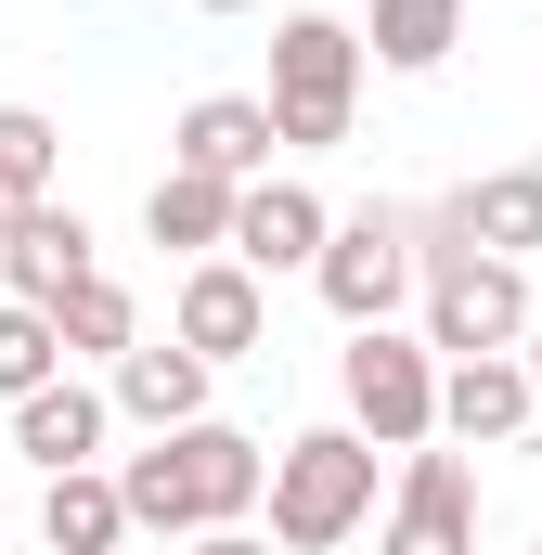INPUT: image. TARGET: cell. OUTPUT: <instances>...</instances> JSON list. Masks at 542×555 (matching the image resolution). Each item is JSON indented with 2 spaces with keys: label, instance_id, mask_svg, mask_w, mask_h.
Returning a JSON list of instances; mask_svg holds the SVG:
<instances>
[{
  "label": "cell",
  "instance_id": "6da1fadb",
  "mask_svg": "<svg viewBox=\"0 0 542 555\" xmlns=\"http://www.w3.org/2000/svg\"><path fill=\"white\" fill-rule=\"evenodd\" d=\"M117 491H130V530H168V543H207V530H246L271 504V439L246 426H168V439H142L130 465H117Z\"/></svg>",
  "mask_w": 542,
  "mask_h": 555
},
{
  "label": "cell",
  "instance_id": "7a4b0ae2",
  "mask_svg": "<svg viewBox=\"0 0 542 555\" xmlns=\"http://www.w3.org/2000/svg\"><path fill=\"white\" fill-rule=\"evenodd\" d=\"M530 259H491L465 233L426 220V349L439 362H491V349H530Z\"/></svg>",
  "mask_w": 542,
  "mask_h": 555
},
{
  "label": "cell",
  "instance_id": "3957f363",
  "mask_svg": "<svg viewBox=\"0 0 542 555\" xmlns=\"http://www.w3.org/2000/svg\"><path fill=\"white\" fill-rule=\"evenodd\" d=\"M375 517V439L362 426H297L271 452V543L284 555H336Z\"/></svg>",
  "mask_w": 542,
  "mask_h": 555
},
{
  "label": "cell",
  "instance_id": "277c9868",
  "mask_svg": "<svg viewBox=\"0 0 542 555\" xmlns=\"http://www.w3.org/2000/svg\"><path fill=\"white\" fill-rule=\"evenodd\" d=\"M362 26H336V13H284L271 26V130L284 155H336L349 117H362Z\"/></svg>",
  "mask_w": 542,
  "mask_h": 555
},
{
  "label": "cell",
  "instance_id": "5b68a950",
  "mask_svg": "<svg viewBox=\"0 0 542 555\" xmlns=\"http://www.w3.org/2000/svg\"><path fill=\"white\" fill-rule=\"evenodd\" d=\"M310 284H323V310H336L349 336L401 323V297H426V207H349Z\"/></svg>",
  "mask_w": 542,
  "mask_h": 555
},
{
  "label": "cell",
  "instance_id": "8992f818",
  "mask_svg": "<svg viewBox=\"0 0 542 555\" xmlns=\"http://www.w3.org/2000/svg\"><path fill=\"white\" fill-rule=\"evenodd\" d=\"M336 401H349V426H362L375 452H426V439H439V349L401 336V323L349 336V349H336Z\"/></svg>",
  "mask_w": 542,
  "mask_h": 555
},
{
  "label": "cell",
  "instance_id": "52a82bcc",
  "mask_svg": "<svg viewBox=\"0 0 542 555\" xmlns=\"http://www.w3.org/2000/svg\"><path fill=\"white\" fill-rule=\"evenodd\" d=\"M375 555H478V478H465V452H401V491H388V530Z\"/></svg>",
  "mask_w": 542,
  "mask_h": 555
},
{
  "label": "cell",
  "instance_id": "ba28073f",
  "mask_svg": "<svg viewBox=\"0 0 542 555\" xmlns=\"http://www.w3.org/2000/svg\"><path fill=\"white\" fill-rule=\"evenodd\" d=\"M168 336L207 349V362H259L271 349V284L246 272V259H194L181 297H168Z\"/></svg>",
  "mask_w": 542,
  "mask_h": 555
},
{
  "label": "cell",
  "instance_id": "9c48e42d",
  "mask_svg": "<svg viewBox=\"0 0 542 555\" xmlns=\"http://www.w3.org/2000/svg\"><path fill=\"white\" fill-rule=\"evenodd\" d=\"M271 91H194L181 117H168V168H207V181H271Z\"/></svg>",
  "mask_w": 542,
  "mask_h": 555
},
{
  "label": "cell",
  "instance_id": "30bf717a",
  "mask_svg": "<svg viewBox=\"0 0 542 555\" xmlns=\"http://www.w3.org/2000/svg\"><path fill=\"white\" fill-rule=\"evenodd\" d=\"M530 414H542V388H530L517 349H491V362H439V439H452V452H517Z\"/></svg>",
  "mask_w": 542,
  "mask_h": 555
},
{
  "label": "cell",
  "instance_id": "8fae6325",
  "mask_svg": "<svg viewBox=\"0 0 542 555\" xmlns=\"http://www.w3.org/2000/svg\"><path fill=\"white\" fill-rule=\"evenodd\" d=\"M323 246H336V207L310 194V181H246V220H233V259L259 284H284V272H323Z\"/></svg>",
  "mask_w": 542,
  "mask_h": 555
},
{
  "label": "cell",
  "instance_id": "7c38bea8",
  "mask_svg": "<svg viewBox=\"0 0 542 555\" xmlns=\"http://www.w3.org/2000/svg\"><path fill=\"white\" fill-rule=\"evenodd\" d=\"M104 439H117V388H78V375H52L39 401H13V452H26L39 478H78V465H104Z\"/></svg>",
  "mask_w": 542,
  "mask_h": 555
},
{
  "label": "cell",
  "instance_id": "4fadbf2b",
  "mask_svg": "<svg viewBox=\"0 0 542 555\" xmlns=\"http://www.w3.org/2000/svg\"><path fill=\"white\" fill-rule=\"evenodd\" d=\"M207 375H220L207 349H181V336H142V349L104 375V388H117V414H130L142 439H168V426H207Z\"/></svg>",
  "mask_w": 542,
  "mask_h": 555
},
{
  "label": "cell",
  "instance_id": "5bb4252c",
  "mask_svg": "<svg viewBox=\"0 0 542 555\" xmlns=\"http://www.w3.org/2000/svg\"><path fill=\"white\" fill-rule=\"evenodd\" d=\"M426 220L465 233V246H491V259H542V168H478V181L439 194Z\"/></svg>",
  "mask_w": 542,
  "mask_h": 555
},
{
  "label": "cell",
  "instance_id": "9a60e30c",
  "mask_svg": "<svg viewBox=\"0 0 542 555\" xmlns=\"http://www.w3.org/2000/svg\"><path fill=\"white\" fill-rule=\"evenodd\" d=\"M233 220H246V181H207V168H155V194H142V233L181 246V272L233 259Z\"/></svg>",
  "mask_w": 542,
  "mask_h": 555
},
{
  "label": "cell",
  "instance_id": "2e32d148",
  "mask_svg": "<svg viewBox=\"0 0 542 555\" xmlns=\"http://www.w3.org/2000/svg\"><path fill=\"white\" fill-rule=\"evenodd\" d=\"M91 272H104V259H91V220H78V207H39V220L0 233V297H39V310H52L65 284H91Z\"/></svg>",
  "mask_w": 542,
  "mask_h": 555
},
{
  "label": "cell",
  "instance_id": "e0dca14e",
  "mask_svg": "<svg viewBox=\"0 0 542 555\" xmlns=\"http://www.w3.org/2000/svg\"><path fill=\"white\" fill-rule=\"evenodd\" d=\"M39 543H52V555H117V543H130V491H117V465L52 478V491H39Z\"/></svg>",
  "mask_w": 542,
  "mask_h": 555
},
{
  "label": "cell",
  "instance_id": "ac0fdd59",
  "mask_svg": "<svg viewBox=\"0 0 542 555\" xmlns=\"http://www.w3.org/2000/svg\"><path fill=\"white\" fill-rule=\"evenodd\" d=\"M52 323H65V362H104V375H117V362L142 349V297H130L117 272L65 284V297H52Z\"/></svg>",
  "mask_w": 542,
  "mask_h": 555
},
{
  "label": "cell",
  "instance_id": "d6986e66",
  "mask_svg": "<svg viewBox=\"0 0 542 555\" xmlns=\"http://www.w3.org/2000/svg\"><path fill=\"white\" fill-rule=\"evenodd\" d=\"M52 168H65V130L39 104H0V233L52 207Z\"/></svg>",
  "mask_w": 542,
  "mask_h": 555
},
{
  "label": "cell",
  "instance_id": "ffe728a7",
  "mask_svg": "<svg viewBox=\"0 0 542 555\" xmlns=\"http://www.w3.org/2000/svg\"><path fill=\"white\" fill-rule=\"evenodd\" d=\"M452 39H465V0H375V26H362V52L401 65V78H439Z\"/></svg>",
  "mask_w": 542,
  "mask_h": 555
},
{
  "label": "cell",
  "instance_id": "44dd1931",
  "mask_svg": "<svg viewBox=\"0 0 542 555\" xmlns=\"http://www.w3.org/2000/svg\"><path fill=\"white\" fill-rule=\"evenodd\" d=\"M52 375H65V323L39 297H0V401H39Z\"/></svg>",
  "mask_w": 542,
  "mask_h": 555
},
{
  "label": "cell",
  "instance_id": "7402d4cb",
  "mask_svg": "<svg viewBox=\"0 0 542 555\" xmlns=\"http://www.w3.org/2000/svg\"><path fill=\"white\" fill-rule=\"evenodd\" d=\"M181 555H271V530H207V543H181Z\"/></svg>",
  "mask_w": 542,
  "mask_h": 555
},
{
  "label": "cell",
  "instance_id": "603a6c76",
  "mask_svg": "<svg viewBox=\"0 0 542 555\" xmlns=\"http://www.w3.org/2000/svg\"><path fill=\"white\" fill-rule=\"evenodd\" d=\"M517 362H530V388H542V323H530V349H517Z\"/></svg>",
  "mask_w": 542,
  "mask_h": 555
},
{
  "label": "cell",
  "instance_id": "cb8c5ba5",
  "mask_svg": "<svg viewBox=\"0 0 542 555\" xmlns=\"http://www.w3.org/2000/svg\"><path fill=\"white\" fill-rule=\"evenodd\" d=\"M194 13H246V0H194Z\"/></svg>",
  "mask_w": 542,
  "mask_h": 555
},
{
  "label": "cell",
  "instance_id": "d4e9b609",
  "mask_svg": "<svg viewBox=\"0 0 542 555\" xmlns=\"http://www.w3.org/2000/svg\"><path fill=\"white\" fill-rule=\"evenodd\" d=\"M0 517H13V504H0Z\"/></svg>",
  "mask_w": 542,
  "mask_h": 555
},
{
  "label": "cell",
  "instance_id": "484cf974",
  "mask_svg": "<svg viewBox=\"0 0 542 555\" xmlns=\"http://www.w3.org/2000/svg\"><path fill=\"white\" fill-rule=\"evenodd\" d=\"M530 555H542V543H530Z\"/></svg>",
  "mask_w": 542,
  "mask_h": 555
}]
</instances>
